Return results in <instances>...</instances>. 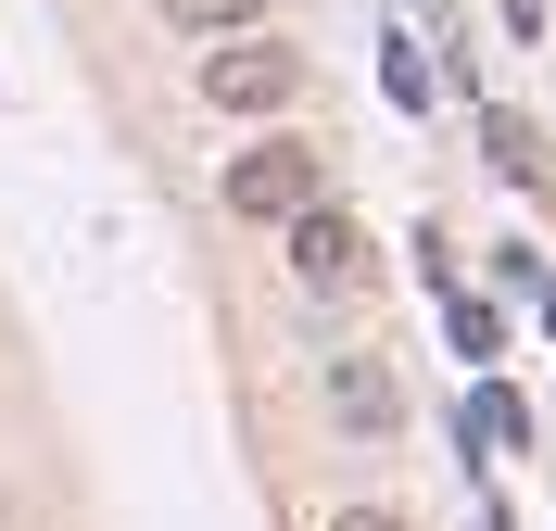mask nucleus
<instances>
[{"instance_id": "1", "label": "nucleus", "mask_w": 556, "mask_h": 531, "mask_svg": "<svg viewBox=\"0 0 556 531\" xmlns=\"http://www.w3.org/2000/svg\"><path fill=\"white\" fill-rule=\"evenodd\" d=\"M291 89H304V64L278 38H215L203 51V102H228V114H278Z\"/></svg>"}, {"instance_id": "2", "label": "nucleus", "mask_w": 556, "mask_h": 531, "mask_svg": "<svg viewBox=\"0 0 556 531\" xmlns=\"http://www.w3.org/2000/svg\"><path fill=\"white\" fill-rule=\"evenodd\" d=\"M316 203V152L304 140H253L241 165H228V215H253V228H278V215Z\"/></svg>"}, {"instance_id": "3", "label": "nucleus", "mask_w": 556, "mask_h": 531, "mask_svg": "<svg viewBox=\"0 0 556 531\" xmlns=\"http://www.w3.org/2000/svg\"><path fill=\"white\" fill-rule=\"evenodd\" d=\"M278 228H291V279L304 291H354L367 279V228L342 203H304V215H278Z\"/></svg>"}, {"instance_id": "4", "label": "nucleus", "mask_w": 556, "mask_h": 531, "mask_svg": "<svg viewBox=\"0 0 556 531\" xmlns=\"http://www.w3.org/2000/svg\"><path fill=\"white\" fill-rule=\"evenodd\" d=\"M481 152H493V177H506V190H556V165H544V127H531V114L481 102Z\"/></svg>"}, {"instance_id": "5", "label": "nucleus", "mask_w": 556, "mask_h": 531, "mask_svg": "<svg viewBox=\"0 0 556 531\" xmlns=\"http://www.w3.org/2000/svg\"><path fill=\"white\" fill-rule=\"evenodd\" d=\"M329 405H342V430H392V418H405L392 367H367V354H342V367H329Z\"/></svg>"}, {"instance_id": "6", "label": "nucleus", "mask_w": 556, "mask_h": 531, "mask_svg": "<svg viewBox=\"0 0 556 531\" xmlns=\"http://www.w3.org/2000/svg\"><path fill=\"white\" fill-rule=\"evenodd\" d=\"M443 342H455V367L481 380L493 354H506V317H493V304H481V291H468V279H443Z\"/></svg>"}, {"instance_id": "7", "label": "nucleus", "mask_w": 556, "mask_h": 531, "mask_svg": "<svg viewBox=\"0 0 556 531\" xmlns=\"http://www.w3.org/2000/svg\"><path fill=\"white\" fill-rule=\"evenodd\" d=\"M165 26H190V38H241V26H266V0H165Z\"/></svg>"}, {"instance_id": "8", "label": "nucleus", "mask_w": 556, "mask_h": 531, "mask_svg": "<svg viewBox=\"0 0 556 531\" xmlns=\"http://www.w3.org/2000/svg\"><path fill=\"white\" fill-rule=\"evenodd\" d=\"M468 430H481V456H493V443H519V392H506V380H493V367H481V392H468Z\"/></svg>"}, {"instance_id": "9", "label": "nucleus", "mask_w": 556, "mask_h": 531, "mask_svg": "<svg viewBox=\"0 0 556 531\" xmlns=\"http://www.w3.org/2000/svg\"><path fill=\"white\" fill-rule=\"evenodd\" d=\"M506 13V38H544V0H493Z\"/></svg>"}, {"instance_id": "10", "label": "nucleus", "mask_w": 556, "mask_h": 531, "mask_svg": "<svg viewBox=\"0 0 556 531\" xmlns=\"http://www.w3.org/2000/svg\"><path fill=\"white\" fill-rule=\"evenodd\" d=\"M342 531H392V506H342Z\"/></svg>"}, {"instance_id": "11", "label": "nucleus", "mask_w": 556, "mask_h": 531, "mask_svg": "<svg viewBox=\"0 0 556 531\" xmlns=\"http://www.w3.org/2000/svg\"><path fill=\"white\" fill-rule=\"evenodd\" d=\"M544 342H556V279H544Z\"/></svg>"}]
</instances>
